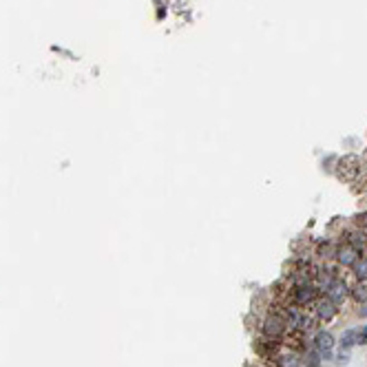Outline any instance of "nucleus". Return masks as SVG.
I'll return each mask as SVG.
<instances>
[{
	"label": "nucleus",
	"instance_id": "nucleus-1",
	"mask_svg": "<svg viewBox=\"0 0 367 367\" xmlns=\"http://www.w3.org/2000/svg\"><path fill=\"white\" fill-rule=\"evenodd\" d=\"M288 330H290V325L285 323V319L279 312L268 314V317L263 319V323H261V332L270 341H283L285 334H288Z\"/></svg>",
	"mask_w": 367,
	"mask_h": 367
},
{
	"label": "nucleus",
	"instance_id": "nucleus-8",
	"mask_svg": "<svg viewBox=\"0 0 367 367\" xmlns=\"http://www.w3.org/2000/svg\"><path fill=\"white\" fill-rule=\"evenodd\" d=\"M314 348H317L321 354H323V352H332V348H334V336L330 334V332H319L317 339H314Z\"/></svg>",
	"mask_w": 367,
	"mask_h": 367
},
{
	"label": "nucleus",
	"instance_id": "nucleus-9",
	"mask_svg": "<svg viewBox=\"0 0 367 367\" xmlns=\"http://www.w3.org/2000/svg\"><path fill=\"white\" fill-rule=\"evenodd\" d=\"M350 297L356 301V303H367V285L363 281H359L356 285L350 288Z\"/></svg>",
	"mask_w": 367,
	"mask_h": 367
},
{
	"label": "nucleus",
	"instance_id": "nucleus-10",
	"mask_svg": "<svg viewBox=\"0 0 367 367\" xmlns=\"http://www.w3.org/2000/svg\"><path fill=\"white\" fill-rule=\"evenodd\" d=\"M352 270H354V277L356 281H367V257H359L356 259V263L352 266Z\"/></svg>",
	"mask_w": 367,
	"mask_h": 367
},
{
	"label": "nucleus",
	"instance_id": "nucleus-5",
	"mask_svg": "<svg viewBox=\"0 0 367 367\" xmlns=\"http://www.w3.org/2000/svg\"><path fill=\"white\" fill-rule=\"evenodd\" d=\"M336 312H339V308H336V303H332L328 297L314 301V317L319 321H332L336 317Z\"/></svg>",
	"mask_w": 367,
	"mask_h": 367
},
{
	"label": "nucleus",
	"instance_id": "nucleus-12",
	"mask_svg": "<svg viewBox=\"0 0 367 367\" xmlns=\"http://www.w3.org/2000/svg\"><path fill=\"white\" fill-rule=\"evenodd\" d=\"M308 367H321V352L317 348L308 352Z\"/></svg>",
	"mask_w": 367,
	"mask_h": 367
},
{
	"label": "nucleus",
	"instance_id": "nucleus-2",
	"mask_svg": "<svg viewBox=\"0 0 367 367\" xmlns=\"http://www.w3.org/2000/svg\"><path fill=\"white\" fill-rule=\"evenodd\" d=\"M319 299V288H317V283H312V281H301V283H294V288H292V303H297V305H310V303H314V301Z\"/></svg>",
	"mask_w": 367,
	"mask_h": 367
},
{
	"label": "nucleus",
	"instance_id": "nucleus-6",
	"mask_svg": "<svg viewBox=\"0 0 367 367\" xmlns=\"http://www.w3.org/2000/svg\"><path fill=\"white\" fill-rule=\"evenodd\" d=\"M334 257H336V261H339V266H343V268H352V266L356 263V259L361 257V252H359V250H354V248L348 246V243H343V246L336 248Z\"/></svg>",
	"mask_w": 367,
	"mask_h": 367
},
{
	"label": "nucleus",
	"instance_id": "nucleus-14",
	"mask_svg": "<svg viewBox=\"0 0 367 367\" xmlns=\"http://www.w3.org/2000/svg\"><path fill=\"white\" fill-rule=\"evenodd\" d=\"M356 219H359V226H361V230H367V212H363V215H359Z\"/></svg>",
	"mask_w": 367,
	"mask_h": 367
},
{
	"label": "nucleus",
	"instance_id": "nucleus-4",
	"mask_svg": "<svg viewBox=\"0 0 367 367\" xmlns=\"http://www.w3.org/2000/svg\"><path fill=\"white\" fill-rule=\"evenodd\" d=\"M361 173V160L356 155H348L339 162V177L345 182L356 180V175Z\"/></svg>",
	"mask_w": 367,
	"mask_h": 367
},
{
	"label": "nucleus",
	"instance_id": "nucleus-3",
	"mask_svg": "<svg viewBox=\"0 0 367 367\" xmlns=\"http://www.w3.org/2000/svg\"><path fill=\"white\" fill-rule=\"evenodd\" d=\"M323 292H325V297H328L330 301H332V303H336V305H339V303H343V301L350 297V285L345 283L341 277H336L334 281H332V283L328 285V288L323 290Z\"/></svg>",
	"mask_w": 367,
	"mask_h": 367
},
{
	"label": "nucleus",
	"instance_id": "nucleus-13",
	"mask_svg": "<svg viewBox=\"0 0 367 367\" xmlns=\"http://www.w3.org/2000/svg\"><path fill=\"white\" fill-rule=\"evenodd\" d=\"M356 343L359 345H367V325L356 330Z\"/></svg>",
	"mask_w": 367,
	"mask_h": 367
},
{
	"label": "nucleus",
	"instance_id": "nucleus-15",
	"mask_svg": "<svg viewBox=\"0 0 367 367\" xmlns=\"http://www.w3.org/2000/svg\"><path fill=\"white\" fill-rule=\"evenodd\" d=\"M359 314H361V317H363V319H367V303H363V308L359 310Z\"/></svg>",
	"mask_w": 367,
	"mask_h": 367
},
{
	"label": "nucleus",
	"instance_id": "nucleus-7",
	"mask_svg": "<svg viewBox=\"0 0 367 367\" xmlns=\"http://www.w3.org/2000/svg\"><path fill=\"white\" fill-rule=\"evenodd\" d=\"M345 243L363 254V250L367 248V237H365L363 230H354V232H348V239H345Z\"/></svg>",
	"mask_w": 367,
	"mask_h": 367
},
{
	"label": "nucleus",
	"instance_id": "nucleus-11",
	"mask_svg": "<svg viewBox=\"0 0 367 367\" xmlns=\"http://www.w3.org/2000/svg\"><path fill=\"white\" fill-rule=\"evenodd\" d=\"M341 350H345V352H350L352 348L356 345V330H348L343 336H341Z\"/></svg>",
	"mask_w": 367,
	"mask_h": 367
}]
</instances>
